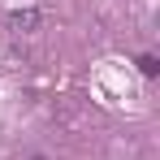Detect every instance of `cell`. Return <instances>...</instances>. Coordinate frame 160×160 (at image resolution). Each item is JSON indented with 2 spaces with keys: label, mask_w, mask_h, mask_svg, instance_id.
<instances>
[{
  "label": "cell",
  "mask_w": 160,
  "mask_h": 160,
  "mask_svg": "<svg viewBox=\"0 0 160 160\" xmlns=\"http://www.w3.org/2000/svg\"><path fill=\"white\" fill-rule=\"evenodd\" d=\"M9 26H13V30H22V35H30V30L39 26V13H35V9H18V13L9 18Z\"/></svg>",
  "instance_id": "obj_1"
},
{
  "label": "cell",
  "mask_w": 160,
  "mask_h": 160,
  "mask_svg": "<svg viewBox=\"0 0 160 160\" xmlns=\"http://www.w3.org/2000/svg\"><path fill=\"white\" fill-rule=\"evenodd\" d=\"M138 74H143V78H156V74H160V61H156V56H138Z\"/></svg>",
  "instance_id": "obj_2"
}]
</instances>
